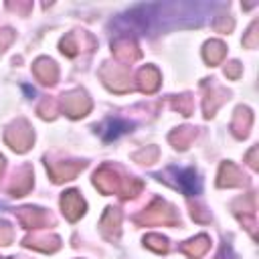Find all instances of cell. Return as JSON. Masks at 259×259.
<instances>
[{
  "label": "cell",
  "mask_w": 259,
  "mask_h": 259,
  "mask_svg": "<svg viewBox=\"0 0 259 259\" xmlns=\"http://www.w3.org/2000/svg\"><path fill=\"white\" fill-rule=\"evenodd\" d=\"M162 176H172V178H164V180L172 182L186 196H196L202 190V182H200L194 168H168Z\"/></svg>",
  "instance_id": "cell-1"
},
{
  "label": "cell",
  "mask_w": 259,
  "mask_h": 259,
  "mask_svg": "<svg viewBox=\"0 0 259 259\" xmlns=\"http://www.w3.org/2000/svg\"><path fill=\"white\" fill-rule=\"evenodd\" d=\"M136 223L138 225H176L178 214L164 200H154L142 214L136 217Z\"/></svg>",
  "instance_id": "cell-2"
},
{
  "label": "cell",
  "mask_w": 259,
  "mask_h": 259,
  "mask_svg": "<svg viewBox=\"0 0 259 259\" xmlns=\"http://www.w3.org/2000/svg\"><path fill=\"white\" fill-rule=\"evenodd\" d=\"M6 142L10 148H14L16 152H26L32 144V130L30 125L24 121V119H18L16 123H12L8 130H6Z\"/></svg>",
  "instance_id": "cell-3"
},
{
  "label": "cell",
  "mask_w": 259,
  "mask_h": 259,
  "mask_svg": "<svg viewBox=\"0 0 259 259\" xmlns=\"http://www.w3.org/2000/svg\"><path fill=\"white\" fill-rule=\"evenodd\" d=\"M59 107L69 115V117H83L91 109V101L83 91H71L61 97Z\"/></svg>",
  "instance_id": "cell-4"
},
{
  "label": "cell",
  "mask_w": 259,
  "mask_h": 259,
  "mask_svg": "<svg viewBox=\"0 0 259 259\" xmlns=\"http://www.w3.org/2000/svg\"><path fill=\"white\" fill-rule=\"evenodd\" d=\"M121 182H123V178H121L119 172L113 170L111 166H101V168L95 172V176H93V184H95L103 194L119 192Z\"/></svg>",
  "instance_id": "cell-5"
},
{
  "label": "cell",
  "mask_w": 259,
  "mask_h": 259,
  "mask_svg": "<svg viewBox=\"0 0 259 259\" xmlns=\"http://www.w3.org/2000/svg\"><path fill=\"white\" fill-rule=\"evenodd\" d=\"M101 77L105 81V85L113 91H127L130 85V73L125 65H107L101 71Z\"/></svg>",
  "instance_id": "cell-6"
},
{
  "label": "cell",
  "mask_w": 259,
  "mask_h": 259,
  "mask_svg": "<svg viewBox=\"0 0 259 259\" xmlns=\"http://www.w3.org/2000/svg\"><path fill=\"white\" fill-rule=\"evenodd\" d=\"M61 208L69 221H77L85 212V200L77 190H67L61 196Z\"/></svg>",
  "instance_id": "cell-7"
},
{
  "label": "cell",
  "mask_w": 259,
  "mask_h": 259,
  "mask_svg": "<svg viewBox=\"0 0 259 259\" xmlns=\"http://www.w3.org/2000/svg\"><path fill=\"white\" fill-rule=\"evenodd\" d=\"M18 219L26 229H40V227H49L53 223V219L42 208H32V206L20 208L18 210Z\"/></svg>",
  "instance_id": "cell-8"
},
{
  "label": "cell",
  "mask_w": 259,
  "mask_h": 259,
  "mask_svg": "<svg viewBox=\"0 0 259 259\" xmlns=\"http://www.w3.org/2000/svg\"><path fill=\"white\" fill-rule=\"evenodd\" d=\"M83 162H57V164H49L47 162V168L53 176L55 182H63V180H71L75 178L81 170H83Z\"/></svg>",
  "instance_id": "cell-9"
},
{
  "label": "cell",
  "mask_w": 259,
  "mask_h": 259,
  "mask_svg": "<svg viewBox=\"0 0 259 259\" xmlns=\"http://www.w3.org/2000/svg\"><path fill=\"white\" fill-rule=\"evenodd\" d=\"M111 49H113L115 57H117L121 63H132V61H136V59L140 57V51H138L134 38H130V36H119V38H115L113 45H111Z\"/></svg>",
  "instance_id": "cell-10"
},
{
  "label": "cell",
  "mask_w": 259,
  "mask_h": 259,
  "mask_svg": "<svg viewBox=\"0 0 259 259\" xmlns=\"http://www.w3.org/2000/svg\"><path fill=\"white\" fill-rule=\"evenodd\" d=\"M32 71H34L36 79H38L40 83H45V85L55 83V81H57V75H59L57 65H55L51 59H45V57H40V59H36V61H34Z\"/></svg>",
  "instance_id": "cell-11"
},
{
  "label": "cell",
  "mask_w": 259,
  "mask_h": 259,
  "mask_svg": "<svg viewBox=\"0 0 259 259\" xmlns=\"http://www.w3.org/2000/svg\"><path fill=\"white\" fill-rule=\"evenodd\" d=\"M241 184H245L243 172L235 164L223 162L219 170V186H241Z\"/></svg>",
  "instance_id": "cell-12"
},
{
  "label": "cell",
  "mask_w": 259,
  "mask_h": 259,
  "mask_svg": "<svg viewBox=\"0 0 259 259\" xmlns=\"http://www.w3.org/2000/svg\"><path fill=\"white\" fill-rule=\"evenodd\" d=\"M208 247H210L208 237H206V235H198V237H194V239L182 243V245H180V251H182L186 257H190V259H198V257H202V255L208 251Z\"/></svg>",
  "instance_id": "cell-13"
},
{
  "label": "cell",
  "mask_w": 259,
  "mask_h": 259,
  "mask_svg": "<svg viewBox=\"0 0 259 259\" xmlns=\"http://www.w3.org/2000/svg\"><path fill=\"white\" fill-rule=\"evenodd\" d=\"M158 85H160V73H158L156 67L148 65V67L140 69V73H138V87L144 93H154L158 89Z\"/></svg>",
  "instance_id": "cell-14"
},
{
  "label": "cell",
  "mask_w": 259,
  "mask_h": 259,
  "mask_svg": "<svg viewBox=\"0 0 259 259\" xmlns=\"http://www.w3.org/2000/svg\"><path fill=\"white\" fill-rule=\"evenodd\" d=\"M119 225H121V214L117 208H107L103 219H101V231L107 239H115L119 235Z\"/></svg>",
  "instance_id": "cell-15"
},
{
  "label": "cell",
  "mask_w": 259,
  "mask_h": 259,
  "mask_svg": "<svg viewBox=\"0 0 259 259\" xmlns=\"http://www.w3.org/2000/svg\"><path fill=\"white\" fill-rule=\"evenodd\" d=\"M132 127H134V125H132L130 121H123V119H119V117H113V119H107V121H105V125L101 127V136H103L105 142H111V140L119 138L121 134L130 132Z\"/></svg>",
  "instance_id": "cell-16"
},
{
  "label": "cell",
  "mask_w": 259,
  "mask_h": 259,
  "mask_svg": "<svg viewBox=\"0 0 259 259\" xmlns=\"http://www.w3.org/2000/svg\"><path fill=\"white\" fill-rule=\"evenodd\" d=\"M24 243L32 249H38L42 253H51L55 249H59V237H49V235H32L28 239H24Z\"/></svg>",
  "instance_id": "cell-17"
},
{
  "label": "cell",
  "mask_w": 259,
  "mask_h": 259,
  "mask_svg": "<svg viewBox=\"0 0 259 259\" xmlns=\"http://www.w3.org/2000/svg\"><path fill=\"white\" fill-rule=\"evenodd\" d=\"M251 121H253L251 111H249L247 107H239V109L235 111V119H233V123H231V127H233V132H235V136L245 138V136H247V132H249V127H251Z\"/></svg>",
  "instance_id": "cell-18"
},
{
  "label": "cell",
  "mask_w": 259,
  "mask_h": 259,
  "mask_svg": "<svg viewBox=\"0 0 259 259\" xmlns=\"http://www.w3.org/2000/svg\"><path fill=\"white\" fill-rule=\"evenodd\" d=\"M30 186H32V172L28 168H22L20 172H16V176H14V180H12V184H10L8 190L14 196H22L24 192L30 190Z\"/></svg>",
  "instance_id": "cell-19"
},
{
  "label": "cell",
  "mask_w": 259,
  "mask_h": 259,
  "mask_svg": "<svg viewBox=\"0 0 259 259\" xmlns=\"http://www.w3.org/2000/svg\"><path fill=\"white\" fill-rule=\"evenodd\" d=\"M225 53H227V49H225V45H223L221 40H210V42L204 45V59H206L210 65L221 63L223 57H225Z\"/></svg>",
  "instance_id": "cell-20"
},
{
  "label": "cell",
  "mask_w": 259,
  "mask_h": 259,
  "mask_svg": "<svg viewBox=\"0 0 259 259\" xmlns=\"http://www.w3.org/2000/svg\"><path fill=\"white\" fill-rule=\"evenodd\" d=\"M194 140V130L192 127H178V130H174L172 134H170V142L176 146V148H180V150H184V148H188V144Z\"/></svg>",
  "instance_id": "cell-21"
},
{
  "label": "cell",
  "mask_w": 259,
  "mask_h": 259,
  "mask_svg": "<svg viewBox=\"0 0 259 259\" xmlns=\"http://www.w3.org/2000/svg\"><path fill=\"white\" fill-rule=\"evenodd\" d=\"M144 243H146V247H150L156 253H166L168 251V239L162 237V235H148L144 239Z\"/></svg>",
  "instance_id": "cell-22"
},
{
  "label": "cell",
  "mask_w": 259,
  "mask_h": 259,
  "mask_svg": "<svg viewBox=\"0 0 259 259\" xmlns=\"http://www.w3.org/2000/svg\"><path fill=\"white\" fill-rule=\"evenodd\" d=\"M77 49H79V45H77V40H75V34H67V36L61 40V51L67 53L69 57H73V55L77 53Z\"/></svg>",
  "instance_id": "cell-23"
},
{
  "label": "cell",
  "mask_w": 259,
  "mask_h": 259,
  "mask_svg": "<svg viewBox=\"0 0 259 259\" xmlns=\"http://www.w3.org/2000/svg\"><path fill=\"white\" fill-rule=\"evenodd\" d=\"M174 107H176L178 111H182L184 115H188V113L192 111V99H190L188 95H180V97L174 101Z\"/></svg>",
  "instance_id": "cell-24"
},
{
  "label": "cell",
  "mask_w": 259,
  "mask_h": 259,
  "mask_svg": "<svg viewBox=\"0 0 259 259\" xmlns=\"http://www.w3.org/2000/svg\"><path fill=\"white\" fill-rule=\"evenodd\" d=\"M12 241V227L6 221H0V245H8Z\"/></svg>",
  "instance_id": "cell-25"
},
{
  "label": "cell",
  "mask_w": 259,
  "mask_h": 259,
  "mask_svg": "<svg viewBox=\"0 0 259 259\" xmlns=\"http://www.w3.org/2000/svg\"><path fill=\"white\" fill-rule=\"evenodd\" d=\"M156 156H158V150L156 148H150L148 152L142 150L140 154H136V160H142V164H152L156 160Z\"/></svg>",
  "instance_id": "cell-26"
},
{
  "label": "cell",
  "mask_w": 259,
  "mask_h": 259,
  "mask_svg": "<svg viewBox=\"0 0 259 259\" xmlns=\"http://www.w3.org/2000/svg\"><path fill=\"white\" fill-rule=\"evenodd\" d=\"M38 111H40V115H42V117H53V115H55V111H57V105H55L53 101H51V103H49V101H45V103L38 107Z\"/></svg>",
  "instance_id": "cell-27"
},
{
  "label": "cell",
  "mask_w": 259,
  "mask_h": 259,
  "mask_svg": "<svg viewBox=\"0 0 259 259\" xmlns=\"http://www.w3.org/2000/svg\"><path fill=\"white\" fill-rule=\"evenodd\" d=\"M225 73H227V77L237 79V77H239V73H241V65H239L237 61H233V63H229V65L225 67Z\"/></svg>",
  "instance_id": "cell-28"
},
{
  "label": "cell",
  "mask_w": 259,
  "mask_h": 259,
  "mask_svg": "<svg viewBox=\"0 0 259 259\" xmlns=\"http://www.w3.org/2000/svg\"><path fill=\"white\" fill-rule=\"evenodd\" d=\"M12 42V30H0V53L4 51V47H8Z\"/></svg>",
  "instance_id": "cell-29"
},
{
  "label": "cell",
  "mask_w": 259,
  "mask_h": 259,
  "mask_svg": "<svg viewBox=\"0 0 259 259\" xmlns=\"http://www.w3.org/2000/svg\"><path fill=\"white\" fill-rule=\"evenodd\" d=\"M192 219H196V221H200V223H204V221H208V214L204 212V208L202 206H192Z\"/></svg>",
  "instance_id": "cell-30"
},
{
  "label": "cell",
  "mask_w": 259,
  "mask_h": 259,
  "mask_svg": "<svg viewBox=\"0 0 259 259\" xmlns=\"http://www.w3.org/2000/svg\"><path fill=\"white\" fill-rule=\"evenodd\" d=\"M255 28H257V24H253V26L249 28V34L245 36V45H247V47H255V45H257V40H255V34H257Z\"/></svg>",
  "instance_id": "cell-31"
},
{
  "label": "cell",
  "mask_w": 259,
  "mask_h": 259,
  "mask_svg": "<svg viewBox=\"0 0 259 259\" xmlns=\"http://www.w3.org/2000/svg\"><path fill=\"white\" fill-rule=\"evenodd\" d=\"M255 154H257V148H253V150L249 152V164H251L253 168H257V162H255Z\"/></svg>",
  "instance_id": "cell-32"
},
{
  "label": "cell",
  "mask_w": 259,
  "mask_h": 259,
  "mask_svg": "<svg viewBox=\"0 0 259 259\" xmlns=\"http://www.w3.org/2000/svg\"><path fill=\"white\" fill-rule=\"evenodd\" d=\"M2 168H4V158L0 156V174H2Z\"/></svg>",
  "instance_id": "cell-33"
},
{
  "label": "cell",
  "mask_w": 259,
  "mask_h": 259,
  "mask_svg": "<svg viewBox=\"0 0 259 259\" xmlns=\"http://www.w3.org/2000/svg\"><path fill=\"white\" fill-rule=\"evenodd\" d=\"M217 259H225V251H223V253H221V255H219Z\"/></svg>",
  "instance_id": "cell-34"
}]
</instances>
